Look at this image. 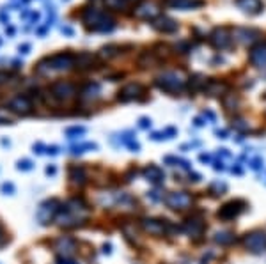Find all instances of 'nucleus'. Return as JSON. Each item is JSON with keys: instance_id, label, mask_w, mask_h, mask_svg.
<instances>
[{"instance_id": "nucleus-1", "label": "nucleus", "mask_w": 266, "mask_h": 264, "mask_svg": "<svg viewBox=\"0 0 266 264\" xmlns=\"http://www.w3.org/2000/svg\"><path fill=\"white\" fill-rule=\"evenodd\" d=\"M87 206L80 202V200L73 199L68 204L60 206L59 213H57V222L63 227H76L87 218Z\"/></svg>"}, {"instance_id": "nucleus-2", "label": "nucleus", "mask_w": 266, "mask_h": 264, "mask_svg": "<svg viewBox=\"0 0 266 264\" xmlns=\"http://www.w3.org/2000/svg\"><path fill=\"white\" fill-rule=\"evenodd\" d=\"M71 66H75V55L73 53H57V55H52L48 59L41 60L36 66V73L41 76H48L50 73L66 71Z\"/></svg>"}, {"instance_id": "nucleus-3", "label": "nucleus", "mask_w": 266, "mask_h": 264, "mask_svg": "<svg viewBox=\"0 0 266 264\" xmlns=\"http://www.w3.org/2000/svg\"><path fill=\"white\" fill-rule=\"evenodd\" d=\"M155 84L158 89H161L165 92H179L185 87L187 80H185L181 71H165L163 75H160L155 80Z\"/></svg>"}, {"instance_id": "nucleus-4", "label": "nucleus", "mask_w": 266, "mask_h": 264, "mask_svg": "<svg viewBox=\"0 0 266 264\" xmlns=\"http://www.w3.org/2000/svg\"><path fill=\"white\" fill-rule=\"evenodd\" d=\"M82 18L84 22H86V25L92 30H110L112 27H114L112 18H109L105 13H101V11L94 9V7H87V9L84 11Z\"/></svg>"}, {"instance_id": "nucleus-5", "label": "nucleus", "mask_w": 266, "mask_h": 264, "mask_svg": "<svg viewBox=\"0 0 266 264\" xmlns=\"http://www.w3.org/2000/svg\"><path fill=\"white\" fill-rule=\"evenodd\" d=\"M50 94H52V98H55L57 101L66 103L76 94V87L71 82H64V80L53 82V84L50 85Z\"/></svg>"}, {"instance_id": "nucleus-6", "label": "nucleus", "mask_w": 266, "mask_h": 264, "mask_svg": "<svg viewBox=\"0 0 266 264\" xmlns=\"http://www.w3.org/2000/svg\"><path fill=\"white\" fill-rule=\"evenodd\" d=\"M165 204L171 209H176V211H183V209H188L192 206V195L187 192H171L169 195H165Z\"/></svg>"}, {"instance_id": "nucleus-7", "label": "nucleus", "mask_w": 266, "mask_h": 264, "mask_svg": "<svg viewBox=\"0 0 266 264\" xmlns=\"http://www.w3.org/2000/svg\"><path fill=\"white\" fill-rule=\"evenodd\" d=\"M243 245L250 252H254V254L266 252V232H263V231L247 232L243 238Z\"/></svg>"}, {"instance_id": "nucleus-8", "label": "nucleus", "mask_w": 266, "mask_h": 264, "mask_svg": "<svg viewBox=\"0 0 266 264\" xmlns=\"http://www.w3.org/2000/svg\"><path fill=\"white\" fill-rule=\"evenodd\" d=\"M59 209H60V204L57 202L55 199L45 200V202L39 206L37 213H36V216H37V220H39V224L41 225H48L53 218H57V213H59Z\"/></svg>"}, {"instance_id": "nucleus-9", "label": "nucleus", "mask_w": 266, "mask_h": 264, "mask_svg": "<svg viewBox=\"0 0 266 264\" xmlns=\"http://www.w3.org/2000/svg\"><path fill=\"white\" fill-rule=\"evenodd\" d=\"M7 108L14 114H20V115H25V114H30L32 112V99L29 96H14L13 99L7 101Z\"/></svg>"}, {"instance_id": "nucleus-10", "label": "nucleus", "mask_w": 266, "mask_h": 264, "mask_svg": "<svg viewBox=\"0 0 266 264\" xmlns=\"http://www.w3.org/2000/svg\"><path fill=\"white\" fill-rule=\"evenodd\" d=\"M243 208H245L243 200H231V202L223 204L220 208V211H218V218L233 220V218H236L241 211H243Z\"/></svg>"}, {"instance_id": "nucleus-11", "label": "nucleus", "mask_w": 266, "mask_h": 264, "mask_svg": "<svg viewBox=\"0 0 266 264\" xmlns=\"http://www.w3.org/2000/svg\"><path fill=\"white\" fill-rule=\"evenodd\" d=\"M233 37L241 45H252L254 41H257L261 37V32L256 29H245V27H238L234 29Z\"/></svg>"}, {"instance_id": "nucleus-12", "label": "nucleus", "mask_w": 266, "mask_h": 264, "mask_svg": "<svg viewBox=\"0 0 266 264\" xmlns=\"http://www.w3.org/2000/svg\"><path fill=\"white\" fill-rule=\"evenodd\" d=\"M144 92V87H142L140 84H135V82H132V84L125 85V87L119 91V101L122 103H128V101H133V99L140 98V94Z\"/></svg>"}, {"instance_id": "nucleus-13", "label": "nucleus", "mask_w": 266, "mask_h": 264, "mask_svg": "<svg viewBox=\"0 0 266 264\" xmlns=\"http://www.w3.org/2000/svg\"><path fill=\"white\" fill-rule=\"evenodd\" d=\"M53 250H57V254L64 255V257H69V255L75 254L76 250V243L75 239L68 238V236H60L53 241Z\"/></svg>"}, {"instance_id": "nucleus-14", "label": "nucleus", "mask_w": 266, "mask_h": 264, "mask_svg": "<svg viewBox=\"0 0 266 264\" xmlns=\"http://www.w3.org/2000/svg\"><path fill=\"white\" fill-rule=\"evenodd\" d=\"M249 60H250V64L256 66V68L266 69V41L259 43V45H256L252 50H250Z\"/></svg>"}, {"instance_id": "nucleus-15", "label": "nucleus", "mask_w": 266, "mask_h": 264, "mask_svg": "<svg viewBox=\"0 0 266 264\" xmlns=\"http://www.w3.org/2000/svg\"><path fill=\"white\" fill-rule=\"evenodd\" d=\"M133 14L137 18H140V20H155V18L160 16V9H158L156 4L146 2V4H140V6L135 9Z\"/></svg>"}, {"instance_id": "nucleus-16", "label": "nucleus", "mask_w": 266, "mask_h": 264, "mask_svg": "<svg viewBox=\"0 0 266 264\" xmlns=\"http://www.w3.org/2000/svg\"><path fill=\"white\" fill-rule=\"evenodd\" d=\"M183 229L188 236H192V238H199V236H202L204 229H206V224H204L202 218H199V216H192V218H188L187 222H185Z\"/></svg>"}, {"instance_id": "nucleus-17", "label": "nucleus", "mask_w": 266, "mask_h": 264, "mask_svg": "<svg viewBox=\"0 0 266 264\" xmlns=\"http://www.w3.org/2000/svg\"><path fill=\"white\" fill-rule=\"evenodd\" d=\"M142 229L151 236H161L163 232H167V224L156 218H144L142 220Z\"/></svg>"}, {"instance_id": "nucleus-18", "label": "nucleus", "mask_w": 266, "mask_h": 264, "mask_svg": "<svg viewBox=\"0 0 266 264\" xmlns=\"http://www.w3.org/2000/svg\"><path fill=\"white\" fill-rule=\"evenodd\" d=\"M210 41L215 48L223 50L231 45V36H229V32H227V29H215L210 37Z\"/></svg>"}, {"instance_id": "nucleus-19", "label": "nucleus", "mask_w": 266, "mask_h": 264, "mask_svg": "<svg viewBox=\"0 0 266 264\" xmlns=\"http://www.w3.org/2000/svg\"><path fill=\"white\" fill-rule=\"evenodd\" d=\"M234 4L247 14H259L263 11L261 0H234Z\"/></svg>"}, {"instance_id": "nucleus-20", "label": "nucleus", "mask_w": 266, "mask_h": 264, "mask_svg": "<svg viewBox=\"0 0 266 264\" xmlns=\"http://www.w3.org/2000/svg\"><path fill=\"white\" fill-rule=\"evenodd\" d=\"M153 27H155L156 30H160V32H163V34H171V32H176L179 25H177V22L172 20V18L160 16L158 20H153Z\"/></svg>"}, {"instance_id": "nucleus-21", "label": "nucleus", "mask_w": 266, "mask_h": 264, "mask_svg": "<svg viewBox=\"0 0 266 264\" xmlns=\"http://www.w3.org/2000/svg\"><path fill=\"white\" fill-rule=\"evenodd\" d=\"M144 176H146V179L148 181H151V183H161V181L165 179V174H163V170L160 169V167H156V165H149V167H146L144 169Z\"/></svg>"}, {"instance_id": "nucleus-22", "label": "nucleus", "mask_w": 266, "mask_h": 264, "mask_svg": "<svg viewBox=\"0 0 266 264\" xmlns=\"http://www.w3.org/2000/svg\"><path fill=\"white\" fill-rule=\"evenodd\" d=\"M94 60H96V57L89 52H80L78 55H75V66L80 69L92 68V66H94Z\"/></svg>"}, {"instance_id": "nucleus-23", "label": "nucleus", "mask_w": 266, "mask_h": 264, "mask_svg": "<svg viewBox=\"0 0 266 264\" xmlns=\"http://www.w3.org/2000/svg\"><path fill=\"white\" fill-rule=\"evenodd\" d=\"M167 6L177 7V9H194V7L202 6V0H165Z\"/></svg>"}, {"instance_id": "nucleus-24", "label": "nucleus", "mask_w": 266, "mask_h": 264, "mask_svg": "<svg viewBox=\"0 0 266 264\" xmlns=\"http://www.w3.org/2000/svg\"><path fill=\"white\" fill-rule=\"evenodd\" d=\"M99 92H101V89H99L98 84H87L86 87H84L82 91V99H87V101H91V99H98L99 98Z\"/></svg>"}, {"instance_id": "nucleus-25", "label": "nucleus", "mask_w": 266, "mask_h": 264, "mask_svg": "<svg viewBox=\"0 0 266 264\" xmlns=\"http://www.w3.org/2000/svg\"><path fill=\"white\" fill-rule=\"evenodd\" d=\"M69 179H71L73 185H84L87 179L86 170H84L82 167H71V169H69Z\"/></svg>"}, {"instance_id": "nucleus-26", "label": "nucleus", "mask_w": 266, "mask_h": 264, "mask_svg": "<svg viewBox=\"0 0 266 264\" xmlns=\"http://www.w3.org/2000/svg\"><path fill=\"white\" fill-rule=\"evenodd\" d=\"M226 84H222V82H217V80H210L206 84V89L204 91L208 92L210 96H220L223 91H226Z\"/></svg>"}, {"instance_id": "nucleus-27", "label": "nucleus", "mask_w": 266, "mask_h": 264, "mask_svg": "<svg viewBox=\"0 0 266 264\" xmlns=\"http://www.w3.org/2000/svg\"><path fill=\"white\" fill-rule=\"evenodd\" d=\"M222 103H223V108H226V110L233 112L240 107V98H238L236 94H233V92H227V94L222 98Z\"/></svg>"}, {"instance_id": "nucleus-28", "label": "nucleus", "mask_w": 266, "mask_h": 264, "mask_svg": "<svg viewBox=\"0 0 266 264\" xmlns=\"http://www.w3.org/2000/svg\"><path fill=\"white\" fill-rule=\"evenodd\" d=\"M119 46H115V45H109V46H103L101 50H99V57L101 59H112V57H115V55H119Z\"/></svg>"}, {"instance_id": "nucleus-29", "label": "nucleus", "mask_w": 266, "mask_h": 264, "mask_svg": "<svg viewBox=\"0 0 266 264\" xmlns=\"http://www.w3.org/2000/svg\"><path fill=\"white\" fill-rule=\"evenodd\" d=\"M215 241H217L218 245H229L234 241V234L229 231H220L215 234Z\"/></svg>"}, {"instance_id": "nucleus-30", "label": "nucleus", "mask_w": 266, "mask_h": 264, "mask_svg": "<svg viewBox=\"0 0 266 264\" xmlns=\"http://www.w3.org/2000/svg\"><path fill=\"white\" fill-rule=\"evenodd\" d=\"M206 84H208V82L204 80L202 76L195 75L194 78H190V85H188V87H190L192 92H197V91H200V89H206Z\"/></svg>"}, {"instance_id": "nucleus-31", "label": "nucleus", "mask_w": 266, "mask_h": 264, "mask_svg": "<svg viewBox=\"0 0 266 264\" xmlns=\"http://www.w3.org/2000/svg\"><path fill=\"white\" fill-rule=\"evenodd\" d=\"M105 2L107 7H110V9H126V6H128V0H103Z\"/></svg>"}, {"instance_id": "nucleus-32", "label": "nucleus", "mask_w": 266, "mask_h": 264, "mask_svg": "<svg viewBox=\"0 0 266 264\" xmlns=\"http://www.w3.org/2000/svg\"><path fill=\"white\" fill-rule=\"evenodd\" d=\"M226 190H227V185L223 183V181H215V183H211L210 186V192L213 193V195H222Z\"/></svg>"}, {"instance_id": "nucleus-33", "label": "nucleus", "mask_w": 266, "mask_h": 264, "mask_svg": "<svg viewBox=\"0 0 266 264\" xmlns=\"http://www.w3.org/2000/svg\"><path fill=\"white\" fill-rule=\"evenodd\" d=\"M86 149H96V144H84V146H76L75 149H73V153L82 154V153H86Z\"/></svg>"}, {"instance_id": "nucleus-34", "label": "nucleus", "mask_w": 266, "mask_h": 264, "mask_svg": "<svg viewBox=\"0 0 266 264\" xmlns=\"http://www.w3.org/2000/svg\"><path fill=\"white\" fill-rule=\"evenodd\" d=\"M233 126L236 128L238 131H247V130H249V123L241 121V119H238V121H234Z\"/></svg>"}, {"instance_id": "nucleus-35", "label": "nucleus", "mask_w": 266, "mask_h": 264, "mask_svg": "<svg viewBox=\"0 0 266 264\" xmlns=\"http://www.w3.org/2000/svg\"><path fill=\"white\" fill-rule=\"evenodd\" d=\"M32 161H29V160H23V161H18V167L16 169L18 170H32Z\"/></svg>"}, {"instance_id": "nucleus-36", "label": "nucleus", "mask_w": 266, "mask_h": 264, "mask_svg": "<svg viewBox=\"0 0 266 264\" xmlns=\"http://www.w3.org/2000/svg\"><path fill=\"white\" fill-rule=\"evenodd\" d=\"M0 190H2L4 193H9V195H13L14 193V186L11 183H4L2 186H0Z\"/></svg>"}, {"instance_id": "nucleus-37", "label": "nucleus", "mask_w": 266, "mask_h": 264, "mask_svg": "<svg viewBox=\"0 0 266 264\" xmlns=\"http://www.w3.org/2000/svg\"><path fill=\"white\" fill-rule=\"evenodd\" d=\"M11 75L7 71H0V85H7L9 84Z\"/></svg>"}, {"instance_id": "nucleus-38", "label": "nucleus", "mask_w": 266, "mask_h": 264, "mask_svg": "<svg viewBox=\"0 0 266 264\" xmlns=\"http://www.w3.org/2000/svg\"><path fill=\"white\" fill-rule=\"evenodd\" d=\"M84 128H69L68 130V135H82L84 133Z\"/></svg>"}, {"instance_id": "nucleus-39", "label": "nucleus", "mask_w": 266, "mask_h": 264, "mask_svg": "<svg viewBox=\"0 0 266 264\" xmlns=\"http://www.w3.org/2000/svg\"><path fill=\"white\" fill-rule=\"evenodd\" d=\"M4 245H6V234H4V229L0 225V247H4Z\"/></svg>"}, {"instance_id": "nucleus-40", "label": "nucleus", "mask_w": 266, "mask_h": 264, "mask_svg": "<svg viewBox=\"0 0 266 264\" xmlns=\"http://www.w3.org/2000/svg\"><path fill=\"white\" fill-rule=\"evenodd\" d=\"M259 167H261V160H259V158H256V160H254L252 161V169H259Z\"/></svg>"}, {"instance_id": "nucleus-41", "label": "nucleus", "mask_w": 266, "mask_h": 264, "mask_svg": "<svg viewBox=\"0 0 266 264\" xmlns=\"http://www.w3.org/2000/svg\"><path fill=\"white\" fill-rule=\"evenodd\" d=\"M55 172H57L55 167H48V169H46V174H48V176H53Z\"/></svg>"}, {"instance_id": "nucleus-42", "label": "nucleus", "mask_w": 266, "mask_h": 264, "mask_svg": "<svg viewBox=\"0 0 266 264\" xmlns=\"http://www.w3.org/2000/svg\"><path fill=\"white\" fill-rule=\"evenodd\" d=\"M57 262H59V264H76V262H73V261H68L66 257H64V259L60 257V259H59V261H57Z\"/></svg>"}, {"instance_id": "nucleus-43", "label": "nucleus", "mask_w": 266, "mask_h": 264, "mask_svg": "<svg viewBox=\"0 0 266 264\" xmlns=\"http://www.w3.org/2000/svg\"><path fill=\"white\" fill-rule=\"evenodd\" d=\"M149 124H151V121H148V119H142V121H140V126L142 128H148Z\"/></svg>"}, {"instance_id": "nucleus-44", "label": "nucleus", "mask_w": 266, "mask_h": 264, "mask_svg": "<svg viewBox=\"0 0 266 264\" xmlns=\"http://www.w3.org/2000/svg\"><path fill=\"white\" fill-rule=\"evenodd\" d=\"M211 158L208 156V154H200V161H210Z\"/></svg>"}, {"instance_id": "nucleus-45", "label": "nucleus", "mask_w": 266, "mask_h": 264, "mask_svg": "<svg viewBox=\"0 0 266 264\" xmlns=\"http://www.w3.org/2000/svg\"><path fill=\"white\" fill-rule=\"evenodd\" d=\"M48 153H50V154H57V153H59V151H57V147H50Z\"/></svg>"}, {"instance_id": "nucleus-46", "label": "nucleus", "mask_w": 266, "mask_h": 264, "mask_svg": "<svg viewBox=\"0 0 266 264\" xmlns=\"http://www.w3.org/2000/svg\"><path fill=\"white\" fill-rule=\"evenodd\" d=\"M128 2H132V0H128Z\"/></svg>"}]
</instances>
